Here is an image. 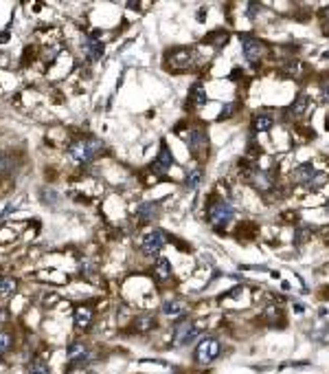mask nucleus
I'll list each match as a JSON object with an SVG mask.
<instances>
[{"instance_id": "6e6552de", "label": "nucleus", "mask_w": 329, "mask_h": 374, "mask_svg": "<svg viewBox=\"0 0 329 374\" xmlns=\"http://www.w3.org/2000/svg\"><path fill=\"white\" fill-rule=\"evenodd\" d=\"M187 145H189V150L193 152V154H198V152L202 150V148H206L208 145V139H206V132L202 128H191L187 132Z\"/></svg>"}, {"instance_id": "aec40b11", "label": "nucleus", "mask_w": 329, "mask_h": 374, "mask_svg": "<svg viewBox=\"0 0 329 374\" xmlns=\"http://www.w3.org/2000/svg\"><path fill=\"white\" fill-rule=\"evenodd\" d=\"M310 103H312V99L307 95H298L296 99H294V103L290 106V115L292 117H301V115H305L307 113V108H310Z\"/></svg>"}, {"instance_id": "2f4dec72", "label": "nucleus", "mask_w": 329, "mask_h": 374, "mask_svg": "<svg viewBox=\"0 0 329 374\" xmlns=\"http://www.w3.org/2000/svg\"><path fill=\"white\" fill-rule=\"evenodd\" d=\"M323 103H329V84L323 86Z\"/></svg>"}, {"instance_id": "bb28decb", "label": "nucleus", "mask_w": 329, "mask_h": 374, "mask_svg": "<svg viewBox=\"0 0 329 374\" xmlns=\"http://www.w3.org/2000/svg\"><path fill=\"white\" fill-rule=\"evenodd\" d=\"M235 110H237V103H226V106L222 108V113H220L218 119H220V121H222V119H228V117H233Z\"/></svg>"}, {"instance_id": "4468645a", "label": "nucleus", "mask_w": 329, "mask_h": 374, "mask_svg": "<svg viewBox=\"0 0 329 374\" xmlns=\"http://www.w3.org/2000/svg\"><path fill=\"white\" fill-rule=\"evenodd\" d=\"M154 278L158 282H167L171 278V264L167 258H158L156 264H154Z\"/></svg>"}, {"instance_id": "5701e85b", "label": "nucleus", "mask_w": 329, "mask_h": 374, "mask_svg": "<svg viewBox=\"0 0 329 374\" xmlns=\"http://www.w3.org/2000/svg\"><path fill=\"white\" fill-rule=\"evenodd\" d=\"M200 181H202V170H191L187 174V178H185V183H187V187H198L200 185Z\"/></svg>"}, {"instance_id": "423d86ee", "label": "nucleus", "mask_w": 329, "mask_h": 374, "mask_svg": "<svg viewBox=\"0 0 329 374\" xmlns=\"http://www.w3.org/2000/svg\"><path fill=\"white\" fill-rule=\"evenodd\" d=\"M195 60V51L193 48H176V51H171V55L167 58V64H169L171 68H176V71H185V68H189L193 64Z\"/></svg>"}, {"instance_id": "2eb2a0df", "label": "nucleus", "mask_w": 329, "mask_h": 374, "mask_svg": "<svg viewBox=\"0 0 329 374\" xmlns=\"http://www.w3.org/2000/svg\"><path fill=\"white\" fill-rule=\"evenodd\" d=\"M83 51H86V58L90 62H95V60H99L103 55V44L99 42V40H95V38H88L86 42H83Z\"/></svg>"}, {"instance_id": "f3484780", "label": "nucleus", "mask_w": 329, "mask_h": 374, "mask_svg": "<svg viewBox=\"0 0 329 374\" xmlns=\"http://www.w3.org/2000/svg\"><path fill=\"white\" fill-rule=\"evenodd\" d=\"M250 183H253L259 192H270L275 181H272V176H268L265 172H255L253 176H250Z\"/></svg>"}, {"instance_id": "dca6fc26", "label": "nucleus", "mask_w": 329, "mask_h": 374, "mask_svg": "<svg viewBox=\"0 0 329 374\" xmlns=\"http://www.w3.org/2000/svg\"><path fill=\"white\" fill-rule=\"evenodd\" d=\"M90 324H93V310H90L88 306H81L75 310V326L79 330H86Z\"/></svg>"}, {"instance_id": "9d476101", "label": "nucleus", "mask_w": 329, "mask_h": 374, "mask_svg": "<svg viewBox=\"0 0 329 374\" xmlns=\"http://www.w3.org/2000/svg\"><path fill=\"white\" fill-rule=\"evenodd\" d=\"M312 176H314V165L312 163H301L298 168H294V172H292V181L296 185H307L312 181Z\"/></svg>"}, {"instance_id": "a878e982", "label": "nucleus", "mask_w": 329, "mask_h": 374, "mask_svg": "<svg viewBox=\"0 0 329 374\" xmlns=\"http://www.w3.org/2000/svg\"><path fill=\"white\" fill-rule=\"evenodd\" d=\"M29 374H51V370H48V365H44L42 361H33L29 365Z\"/></svg>"}, {"instance_id": "20e7f679", "label": "nucleus", "mask_w": 329, "mask_h": 374, "mask_svg": "<svg viewBox=\"0 0 329 374\" xmlns=\"http://www.w3.org/2000/svg\"><path fill=\"white\" fill-rule=\"evenodd\" d=\"M240 42H242L244 58H246L248 64H250V66L259 64V60H261V55H263V44L259 42L257 38L248 36V33H242V36H240Z\"/></svg>"}, {"instance_id": "cd10ccee", "label": "nucleus", "mask_w": 329, "mask_h": 374, "mask_svg": "<svg viewBox=\"0 0 329 374\" xmlns=\"http://www.w3.org/2000/svg\"><path fill=\"white\" fill-rule=\"evenodd\" d=\"M263 317H265V319H268L270 324H277V319H279V317H281V313H279V310H277L275 306H270V308H265Z\"/></svg>"}, {"instance_id": "c9c22d12", "label": "nucleus", "mask_w": 329, "mask_h": 374, "mask_svg": "<svg viewBox=\"0 0 329 374\" xmlns=\"http://www.w3.org/2000/svg\"><path fill=\"white\" fill-rule=\"evenodd\" d=\"M327 211H329V203H327Z\"/></svg>"}, {"instance_id": "39448f33", "label": "nucleus", "mask_w": 329, "mask_h": 374, "mask_svg": "<svg viewBox=\"0 0 329 374\" xmlns=\"http://www.w3.org/2000/svg\"><path fill=\"white\" fill-rule=\"evenodd\" d=\"M198 335H200V330L195 328V324L185 319V322L176 324V328H173V343L176 345H189V343H193L195 339H198Z\"/></svg>"}, {"instance_id": "7ed1b4c3", "label": "nucleus", "mask_w": 329, "mask_h": 374, "mask_svg": "<svg viewBox=\"0 0 329 374\" xmlns=\"http://www.w3.org/2000/svg\"><path fill=\"white\" fill-rule=\"evenodd\" d=\"M220 355H222V343L215 337H206L198 343L193 359H195V363H200V365H208V363H213Z\"/></svg>"}, {"instance_id": "1a4fd4ad", "label": "nucleus", "mask_w": 329, "mask_h": 374, "mask_svg": "<svg viewBox=\"0 0 329 374\" xmlns=\"http://www.w3.org/2000/svg\"><path fill=\"white\" fill-rule=\"evenodd\" d=\"M163 315H167V317H183L185 313H187V304L183 302V300H165L163 302Z\"/></svg>"}, {"instance_id": "c85d7f7f", "label": "nucleus", "mask_w": 329, "mask_h": 374, "mask_svg": "<svg viewBox=\"0 0 329 374\" xmlns=\"http://www.w3.org/2000/svg\"><path fill=\"white\" fill-rule=\"evenodd\" d=\"M226 40H228V33L224 31V33H213V36L208 38V42H211V44H218V46H220V44H226Z\"/></svg>"}, {"instance_id": "f8f14e48", "label": "nucleus", "mask_w": 329, "mask_h": 374, "mask_svg": "<svg viewBox=\"0 0 329 374\" xmlns=\"http://www.w3.org/2000/svg\"><path fill=\"white\" fill-rule=\"evenodd\" d=\"M208 101V97H206V88L200 84H193L191 86V91H189V103H191V108H202L204 103Z\"/></svg>"}, {"instance_id": "f257e3e1", "label": "nucleus", "mask_w": 329, "mask_h": 374, "mask_svg": "<svg viewBox=\"0 0 329 374\" xmlns=\"http://www.w3.org/2000/svg\"><path fill=\"white\" fill-rule=\"evenodd\" d=\"M103 150V143L99 139H79L68 145V156L75 163H88Z\"/></svg>"}, {"instance_id": "f704fd0d", "label": "nucleus", "mask_w": 329, "mask_h": 374, "mask_svg": "<svg viewBox=\"0 0 329 374\" xmlns=\"http://www.w3.org/2000/svg\"><path fill=\"white\" fill-rule=\"evenodd\" d=\"M327 130H329V115H327Z\"/></svg>"}, {"instance_id": "412c9836", "label": "nucleus", "mask_w": 329, "mask_h": 374, "mask_svg": "<svg viewBox=\"0 0 329 374\" xmlns=\"http://www.w3.org/2000/svg\"><path fill=\"white\" fill-rule=\"evenodd\" d=\"M303 73H305V64L303 62H298V60H290L288 64L283 66V75H288V77L298 79Z\"/></svg>"}, {"instance_id": "9b49d317", "label": "nucleus", "mask_w": 329, "mask_h": 374, "mask_svg": "<svg viewBox=\"0 0 329 374\" xmlns=\"http://www.w3.org/2000/svg\"><path fill=\"white\" fill-rule=\"evenodd\" d=\"M86 359H88L86 345H83L81 341L71 343V348H68V361H71V365H83Z\"/></svg>"}, {"instance_id": "7c9ffc66", "label": "nucleus", "mask_w": 329, "mask_h": 374, "mask_svg": "<svg viewBox=\"0 0 329 374\" xmlns=\"http://www.w3.org/2000/svg\"><path fill=\"white\" fill-rule=\"evenodd\" d=\"M11 211H13V205H7V207H5V209H3V211H0V220H3V218H7V216H9V213H11Z\"/></svg>"}, {"instance_id": "a211bd4d", "label": "nucleus", "mask_w": 329, "mask_h": 374, "mask_svg": "<svg viewBox=\"0 0 329 374\" xmlns=\"http://www.w3.org/2000/svg\"><path fill=\"white\" fill-rule=\"evenodd\" d=\"M154 326H156V319H154L152 315H138L134 322H132V328H134L136 332H141V335H145V332H149Z\"/></svg>"}, {"instance_id": "473e14b6", "label": "nucleus", "mask_w": 329, "mask_h": 374, "mask_svg": "<svg viewBox=\"0 0 329 374\" xmlns=\"http://www.w3.org/2000/svg\"><path fill=\"white\" fill-rule=\"evenodd\" d=\"M7 40H9V33L3 31V33H0V42H7Z\"/></svg>"}, {"instance_id": "b1692460", "label": "nucleus", "mask_w": 329, "mask_h": 374, "mask_svg": "<svg viewBox=\"0 0 329 374\" xmlns=\"http://www.w3.org/2000/svg\"><path fill=\"white\" fill-rule=\"evenodd\" d=\"M16 280H11V278H5V280H0V295H11L13 290H16Z\"/></svg>"}, {"instance_id": "4be33fe9", "label": "nucleus", "mask_w": 329, "mask_h": 374, "mask_svg": "<svg viewBox=\"0 0 329 374\" xmlns=\"http://www.w3.org/2000/svg\"><path fill=\"white\" fill-rule=\"evenodd\" d=\"M272 117L270 115H257L253 119V128L257 130V132H268V130L272 128Z\"/></svg>"}, {"instance_id": "0eeeda50", "label": "nucleus", "mask_w": 329, "mask_h": 374, "mask_svg": "<svg viewBox=\"0 0 329 374\" xmlns=\"http://www.w3.org/2000/svg\"><path fill=\"white\" fill-rule=\"evenodd\" d=\"M165 247V233L163 231H149L143 238V253L145 255H154V253H158L160 249Z\"/></svg>"}, {"instance_id": "f03ea898", "label": "nucleus", "mask_w": 329, "mask_h": 374, "mask_svg": "<svg viewBox=\"0 0 329 374\" xmlns=\"http://www.w3.org/2000/svg\"><path fill=\"white\" fill-rule=\"evenodd\" d=\"M206 220L215 229H222V227H226L233 220V207L226 200H211L206 209Z\"/></svg>"}, {"instance_id": "6ab92c4d", "label": "nucleus", "mask_w": 329, "mask_h": 374, "mask_svg": "<svg viewBox=\"0 0 329 374\" xmlns=\"http://www.w3.org/2000/svg\"><path fill=\"white\" fill-rule=\"evenodd\" d=\"M158 216V203H141L136 207V218L138 220H152Z\"/></svg>"}, {"instance_id": "ddd939ff", "label": "nucleus", "mask_w": 329, "mask_h": 374, "mask_svg": "<svg viewBox=\"0 0 329 374\" xmlns=\"http://www.w3.org/2000/svg\"><path fill=\"white\" fill-rule=\"evenodd\" d=\"M171 163H173V156H171V152L165 148H160V152H158V156L154 158V163H152V170L154 172H167L171 168Z\"/></svg>"}, {"instance_id": "e433bc0d", "label": "nucleus", "mask_w": 329, "mask_h": 374, "mask_svg": "<svg viewBox=\"0 0 329 374\" xmlns=\"http://www.w3.org/2000/svg\"><path fill=\"white\" fill-rule=\"evenodd\" d=\"M0 165H3V158H0Z\"/></svg>"}, {"instance_id": "c756f323", "label": "nucleus", "mask_w": 329, "mask_h": 374, "mask_svg": "<svg viewBox=\"0 0 329 374\" xmlns=\"http://www.w3.org/2000/svg\"><path fill=\"white\" fill-rule=\"evenodd\" d=\"M323 183H325V174H320V172H318V174L312 176V181L307 183V187H312V190H318V187L323 185Z\"/></svg>"}, {"instance_id": "393cba45", "label": "nucleus", "mask_w": 329, "mask_h": 374, "mask_svg": "<svg viewBox=\"0 0 329 374\" xmlns=\"http://www.w3.org/2000/svg\"><path fill=\"white\" fill-rule=\"evenodd\" d=\"M11 343H13V339H11L9 332H0V357H3L5 352H9Z\"/></svg>"}, {"instance_id": "72a5a7b5", "label": "nucleus", "mask_w": 329, "mask_h": 374, "mask_svg": "<svg viewBox=\"0 0 329 374\" xmlns=\"http://www.w3.org/2000/svg\"><path fill=\"white\" fill-rule=\"evenodd\" d=\"M323 16H325V20H329V9H325V11H323Z\"/></svg>"}]
</instances>
